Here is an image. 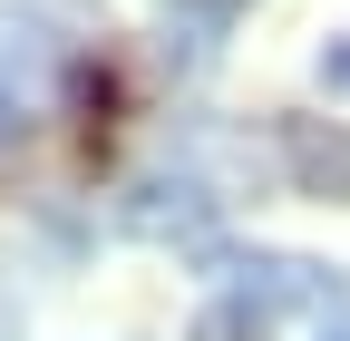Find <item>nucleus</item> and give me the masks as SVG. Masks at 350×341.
Instances as JSON below:
<instances>
[{"label":"nucleus","instance_id":"obj_1","mask_svg":"<svg viewBox=\"0 0 350 341\" xmlns=\"http://www.w3.org/2000/svg\"><path fill=\"white\" fill-rule=\"evenodd\" d=\"M214 264L234 273V292L253 312H331V303H350L340 292V273H321V264H301V253H214Z\"/></svg>","mask_w":350,"mask_h":341},{"label":"nucleus","instance_id":"obj_2","mask_svg":"<svg viewBox=\"0 0 350 341\" xmlns=\"http://www.w3.org/2000/svg\"><path fill=\"white\" fill-rule=\"evenodd\" d=\"M214 215H224V195H214L204 176H146L137 195L117 205V225L137 234V244H204Z\"/></svg>","mask_w":350,"mask_h":341},{"label":"nucleus","instance_id":"obj_3","mask_svg":"<svg viewBox=\"0 0 350 341\" xmlns=\"http://www.w3.org/2000/svg\"><path fill=\"white\" fill-rule=\"evenodd\" d=\"M282 176L312 205H350V127L340 117H282Z\"/></svg>","mask_w":350,"mask_h":341},{"label":"nucleus","instance_id":"obj_4","mask_svg":"<svg viewBox=\"0 0 350 341\" xmlns=\"http://www.w3.org/2000/svg\"><path fill=\"white\" fill-rule=\"evenodd\" d=\"M49 68H59L49 39H39L29 20H0V137H10L20 117H39V98H49Z\"/></svg>","mask_w":350,"mask_h":341},{"label":"nucleus","instance_id":"obj_5","mask_svg":"<svg viewBox=\"0 0 350 341\" xmlns=\"http://www.w3.org/2000/svg\"><path fill=\"white\" fill-rule=\"evenodd\" d=\"M195 341H273V312H253L243 292H224V303L195 312Z\"/></svg>","mask_w":350,"mask_h":341},{"label":"nucleus","instance_id":"obj_6","mask_svg":"<svg viewBox=\"0 0 350 341\" xmlns=\"http://www.w3.org/2000/svg\"><path fill=\"white\" fill-rule=\"evenodd\" d=\"M321 88H340V98H350V39H331V49H321Z\"/></svg>","mask_w":350,"mask_h":341},{"label":"nucleus","instance_id":"obj_7","mask_svg":"<svg viewBox=\"0 0 350 341\" xmlns=\"http://www.w3.org/2000/svg\"><path fill=\"white\" fill-rule=\"evenodd\" d=\"M312 341H350V303H331V312H321V331H312Z\"/></svg>","mask_w":350,"mask_h":341},{"label":"nucleus","instance_id":"obj_8","mask_svg":"<svg viewBox=\"0 0 350 341\" xmlns=\"http://www.w3.org/2000/svg\"><path fill=\"white\" fill-rule=\"evenodd\" d=\"M10 331H20V303H10V292H0V341H10Z\"/></svg>","mask_w":350,"mask_h":341}]
</instances>
